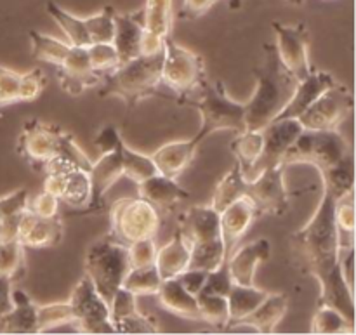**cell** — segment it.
<instances>
[{"instance_id": "61", "label": "cell", "mask_w": 356, "mask_h": 335, "mask_svg": "<svg viewBox=\"0 0 356 335\" xmlns=\"http://www.w3.org/2000/svg\"><path fill=\"white\" fill-rule=\"evenodd\" d=\"M0 238H2V218H0Z\"/></svg>"}, {"instance_id": "52", "label": "cell", "mask_w": 356, "mask_h": 335, "mask_svg": "<svg viewBox=\"0 0 356 335\" xmlns=\"http://www.w3.org/2000/svg\"><path fill=\"white\" fill-rule=\"evenodd\" d=\"M108 306H110L111 323L117 322V320H120V318H124V316L131 315V313L138 311L136 295L124 287H120L115 291V294L111 295V299L108 301Z\"/></svg>"}, {"instance_id": "42", "label": "cell", "mask_w": 356, "mask_h": 335, "mask_svg": "<svg viewBox=\"0 0 356 335\" xmlns=\"http://www.w3.org/2000/svg\"><path fill=\"white\" fill-rule=\"evenodd\" d=\"M228 257L226 254L225 242L221 238L209 240V242L200 243H191V256H190V266L188 268H197V270L211 271L222 264Z\"/></svg>"}, {"instance_id": "15", "label": "cell", "mask_w": 356, "mask_h": 335, "mask_svg": "<svg viewBox=\"0 0 356 335\" xmlns=\"http://www.w3.org/2000/svg\"><path fill=\"white\" fill-rule=\"evenodd\" d=\"M174 0H146L139 10L143 23L141 54L153 56L163 51V44L170 37L174 23Z\"/></svg>"}, {"instance_id": "8", "label": "cell", "mask_w": 356, "mask_h": 335, "mask_svg": "<svg viewBox=\"0 0 356 335\" xmlns=\"http://www.w3.org/2000/svg\"><path fill=\"white\" fill-rule=\"evenodd\" d=\"M110 233L122 243L155 238L160 229V212L141 197H127L110 207Z\"/></svg>"}, {"instance_id": "14", "label": "cell", "mask_w": 356, "mask_h": 335, "mask_svg": "<svg viewBox=\"0 0 356 335\" xmlns=\"http://www.w3.org/2000/svg\"><path fill=\"white\" fill-rule=\"evenodd\" d=\"M261 131H263V152L252 169L247 172V179H252L268 167L282 165L285 152L302 131V125L299 124L298 118H277Z\"/></svg>"}, {"instance_id": "46", "label": "cell", "mask_w": 356, "mask_h": 335, "mask_svg": "<svg viewBox=\"0 0 356 335\" xmlns=\"http://www.w3.org/2000/svg\"><path fill=\"white\" fill-rule=\"evenodd\" d=\"M115 13H117V10H115L113 7L106 6L103 7L99 13L83 17V19H86L90 44H106V42H113Z\"/></svg>"}, {"instance_id": "36", "label": "cell", "mask_w": 356, "mask_h": 335, "mask_svg": "<svg viewBox=\"0 0 356 335\" xmlns=\"http://www.w3.org/2000/svg\"><path fill=\"white\" fill-rule=\"evenodd\" d=\"M261 152H263V131L245 129L238 132L232 142V153L235 155V162L240 165L243 176H247V172L252 169Z\"/></svg>"}, {"instance_id": "18", "label": "cell", "mask_w": 356, "mask_h": 335, "mask_svg": "<svg viewBox=\"0 0 356 335\" xmlns=\"http://www.w3.org/2000/svg\"><path fill=\"white\" fill-rule=\"evenodd\" d=\"M58 80L61 89L70 96H79L101 82V76L90 66L87 47H70L66 58L58 66Z\"/></svg>"}, {"instance_id": "21", "label": "cell", "mask_w": 356, "mask_h": 335, "mask_svg": "<svg viewBox=\"0 0 356 335\" xmlns=\"http://www.w3.org/2000/svg\"><path fill=\"white\" fill-rule=\"evenodd\" d=\"M336 82L337 80L334 79L332 73L323 72V70H313L308 76L296 83L291 99L282 108L277 118H298Z\"/></svg>"}, {"instance_id": "12", "label": "cell", "mask_w": 356, "mask_h": 335, "mask_svg": "<svg viewBox=\"0 0 356 335\" xmlns=\"http://www.w3.org/2000/svg\"><path fill=\"white\" fill-rule=\"evenodd\" d=\"M291 197L284 165L268 167L247 183V198L259 215H284L291 207Z\"/></svg>"}, {"instance_id": "57", "label": "cell", "mask_w": 356, "mask_h": 335, "mask_svg": "<svg viewBox=\"0 0 356 335\" xmlns=\"http://www.w3.org/2000/svg\"><path fill=\"white\" fill-rule=\"evenodd\" d=\"M339 268L344 281L351 291H355V245H343L341 247L339 256Z\"/></svg>"}, {"instance_id": "35", "label": "cell", "mask_w": 356, "mask_h": 335, "mask_svg": "<svg viewBox=\"0 0 356 335\" xmlns=\"http://www.w3.org/2000/svg\"><path fill=\"white\" fill-rule=\"evenodd\" d=\"M117 149H118V155H120L122 172H124V177L131 179L134 184L141 183V181L148 179L149 176L159 172L152 155H146V153H141L138 152V149L131 148V146L124 141V138H122L120 142H118Z\"/></svg>"}, {"instance_id": "22", "label": "cell", "mask_w": 356, "mask_h": 335, "mask_svg": "<svg viewBox=\"0 0 356 335\" xmlns=\"http://www.w3.org/2000/svg\"><path fill=\"white\" fill-rule=\"evenodd\" d=\"M259 218L257 209L247 197L233 202L226 209L219 212V221H221V236L225 242L226 254H232L236 249L240 240L245 236L254 221Z\"/></svg>"}, {"instance_id": "5", "label": "cell", "mask_w": 356, "mask_h": 335, "mask_svg": "<svg viewBox=\"0 0 356 335\" xmlns=\"http://www.w3.org/2000/svg\"><path fill=\"white\" fill-rule=\"evenodd\" d=\"M131 270L127 245L115 238L111 233L101 236L87 249L83 257V271L92 281L96 291L110 301L117 288L122 287L125 275Z\"/></svg>"}, {"instance_id": "17", "label": "cell", "mask_w": 356, "mask_h": 335, "mask_svg": "<svg viewBox=\"0 0 356 335\" xmlns=\"http://www.w3.org/2000/svg\"><path fill=\"white\" fill-rule=\"evenodd\" d=\"M65 222L56 218H38L33 212H23L16 240L24 249H54L63 242Z\"/></svg>"}, {"instance_id": "9", "label": "cell", "mask_w": 356, "mask_h": 335, "mask_svg": "<svg viewBox=\"0 0 356 335\" xmlns=\"http://www.w3.org/2000/svg\"><path fill=\"white\" fill-rule=\"evenodd\" d=\"M72 308V327L82 334H115L110 320V306L83 275L68 299Z\"/></svg>"}, {"instance_id": "56", "label": "cell", "mask_w": 356, "mask_h": 335, "mask_svg": "<svg viewBox=\"0 0 356 335\" xmlns=\"http://www.w3.org/2000/svg\"><path fill=\"white\" fill-rule=\"evenodd\" d=\"M207 273L209 271H205V270L188 268L186 271H183V273L177 277V280H179V284L183 285V287L186 288L190 294L198 295L202 292V288H204L205 280H207Z\"/></svg>"}, {"instance_id": "16", "label": "cell", "mask_w": 356, "mask_h": 335, "mask_svg": "<svg viewBox=\"0 0 356 335\" xmlns=\"http://www.w3.org/2000/svg\"><path fill=\"white\" fill-rule=\"evenodd\" d=\"M44 191L56 195L59 202H65L70 209H75V214L82 215L90 202L89 172L73 169L63 174H45Z\"/></svg>"}, {"instance_id": "10", "label": "cell", "mask_w": 356, "mask_h": 335, "mask_svg": "<svg viewBox=\"0 0 356 335\" xmlns=\"http://www.w3.org/2000/svg\"><path fill=\"white\" fill-rule=\"evenodd\" d=\"M353 108L355 97L350 87L336 82L305 113L299 115L298 120L302 129L330 131V129H339V125L350 117Z\"/></svg>"}, {"instance_id": "43", "label": "cell", "mask_w": 356, "mask_h": 335, "mask_svg": "<svg viewBox=\"0 0 356 335\" xmlns=\"http://www.w3.org/2000/svg\"><path fill=\"white\" fill-rule=\"evenodd\" d=\"M26 271L24 247L17 240H0V277L21 280Z\"/></svg>"}, {"instance_id": "2", "label": "cell", "mask_w": 356, "mask_h": 335, "mask_svg": "<svg viewBox=\"0 0 356 335\" xmlns=\"http://www.w3.org/2000/svg\"><path fill=\"white\" fill-rule=\"evenodd\" d=\"M263 49V65L254 66L256 89L245 103V124L252 131H261L278 117L298 83L278 59L275 44H264Z\"/></svg>"}, {"instance_id": "29", "label": "cell", "mask_w": 356, "mask_h": 335, "mask_svg": "<svg viewBox=\"0 0 356 335\" xmlns=\"http://www.w3.org/2000/svg\"><path fill=\"white\" fill-rule=\"evenodd\" d=\"M0 332L37 334V304L21 288H13V308L0 318Z\"/></svg>"}, {"instance_id": "59", "label": "cell", "mask_w": 356, "mask_h": 335, "mask_svg": "<svg viewBox=\"0 0 356 335\" xmlns=\"http://www.w3.org/2000/svg\"><path fill=\"white\" fill-rule=\"evenodd\" d=\"M13 308V280L0 277V318Z\"/></svg>"}, {"instance_id": "28", "label": "cell", "mask_w": 356, "mask_h": 335, "mask_svg": "<svg viewBox=\"0 0 356 335\" xmlns=\"http://www.w3.org/2000/svg\"><path fill=\"white\" fill-rule=\"evenodd\" d=\"M190 256L191 243L184 238V235L179 229H176L172 238L165 245L156 249L155 266L162 280L177 278L183 271H186L188 266H190Z\"/></svg>"}, {"instance_id": "24", "label": "cell", "mask_w": 356, "mask_h": 335, "mask_svg": "<svg viewBox=\"0 0 356 335\" xmlns=\"http://www.w3.org/2000/svg\"><path fill=\"white\" fill-rule=\"evenodd\" d=\"M200 145L202 141L197 136L190 139H181V141L165 142V145H162L152 153L156 170L163 176L177 179L193 163Z\"/></svg>"}, {"instance_id": "25", "label": "cell", "mask_w": 356, "mask_h": 335, "mask_svg": "<svg viewBox=\"0 0 356 335\" xmlns=\"http://www.w3.org/2000/svg\"><path fill=\"white\" fill-rule=\"evenodd\" d=\"M177 229L183 233L184 238L190 243H200L221 238L219 212L211 204L193 205V207H190L181 214Z\"/></svg>"}, {"instance_id": "1", "label": "cell", "mask_w": 356, "mask_h": 335, "mask_svg": "<svg viewBox=\"0 0 356 335\" xmlns=\"http://www.w3.org/2000/svg\"><path fill=\"white\" fill-rule=\"evenodd\" d=\"M339 197L322 186V198L315 214L301 229L292 235V256L299 270L312 275L320 285L318 306L339 309L355 322V291L348 287L341 275V235L334 219V207Z\"/></svg>"}, {"instance_id": "6", "label": "cell", "mask_w": 356, "mask_h": 335, "mask_svg": "<svg viewBox=\"0 0 356 335\" xmlns=\"http://www.w3.org/2000/svg\"><path fill=\"white\" fill-rule=\"evenodd\" d=\"M351 153H353L351 142L341 134L339 129H330V131L302 129L285 152L282 165L287 169L291 165L309 163L320 172L334 167Z\"/></svg>"}, {"instance_id": "50", "label": "cell", "mask_w": 356, "mask_h": 335, "mask_svg": "<svg viewBox=\"0 0 356 335\" xmlns=\"http://www.w3.org/2000/svg\"><path fill=\"white\" fill-rule=\"evenodd\" d=\"M21 73L0 65V108L19 103Z\"/></svg>"}, {"instance_id": "13", "label": "cell", "mask_w": 356, "mask_h": 335, "mask_svg": "<svg viewBox=\"0 0 356 335\" xmlns=\"http://www.w3.org/2000/svg\"><path fill=\"white\" fill-rule=\"evenodd\" d=\"M63 134H65V129L59 125L44 124L37 118L24 122L19 138H17V153L33 169L42 170V167L49 160L58 155Z\"/></svg>"}, {"instance_id": "23", "label": "cell", "mask_w": 356, "mask_h": 335, "mask_svg": "<svg viewBox=\"0 0 356 335\" xmlns=\"http://www.w3.org/2000/svg\"><path fill=\"white\" fill-rule=\"evenodd\" d=\"M138 186V197L149 202L159 212H170L176 209L181 202L190 198V191L184 190L177 179L156 172L148 179L136 184Z\"/></svg>"}, {"instance_id": "39", "label": "cell", "mask_w": 356, "mask_h": 335, "mask_svg": "<svg viewBox=\"0 0 356 335\" xmlns=\"http://www.w3.org/2000/svg\"><path fill=\"white\" fill-rule=\"evenodd\" d=\"M322 186L329 188L336 197H343L348 191L355 190V156L353 153L341 160L334 167L320 170Z\"/></svg>"}, {"instance_id": "4", "label": "cell", "mask_w": 356, "mask_h": 335, "mask_svg": "<svg viewBox=\"0 0 356 335\" xmlns=\"http://www.w3.org/2000/svg\"><path fill=\"white\" fill-rule=\"evenodd\" d=\"M177 104L195 108L200 115V129L195 136L202 142L214 132L232 131L242 132L247 129L245 124V103L232 99L226 92L222 80H209L205 76L198 89L191 96L183 97Z\"/></svg>"}, {"instance_id": "47", "label": "cell", "mask_w": 356, "mask_h": 335, "mask_svg": "<svg viewBox=\"0 0 356 335\" xmlns=\"http://www.w3.org/2000/svg\"><path fill=\"white\" fill-rule=\"evenodd\" d=\"M115 334H159L160 327L155 316L138 311L111 323Z\"/></svg>"}, {"instance_id": "48", "label": "cell", "mask_w": 356, "mask_h": 335, "mask_svg": "<svg viewBox=\"0 0 356 335\" xmlns=\"http://www.w3.org/2000/svg\"><path fill=\"white\" fill-rule=\"evenodd\" d=\"M87 54H89L90 66H92V70L99 76L106 75V73H110L111 70H115L120 65L117 49H115V45L111 42L87 45Z\"/></svg>"}, {"instance_id": "45", "label": "cell", "mask_w": 356, "mask_h": 335, "mask_svg": "<svg viewBox=\"0 0 356 335\" xmlns=\"http://www.w3.org/2000/svg\"><path fill=\"white\" fill-rule=\"evenodd\" d=\"M72 308L68 301L37 304V334L58 329V327L72 325Z\"/></svg>"}, {"instance_id": "19", "label": "cell", "mask_w": 356, "mask_h": 335, "mask_svg": "<svg viewBox=\"0 0 356 335\" xmlns=\"http://www.w3.org/2000/svg\"><path fill=\"white\" fill-rule=\"evenodd\" d=\"M124 177L118 149L103 152L89 170L90 179V202L82 214H97L104 211V197L117 181Z\"/></svg>"}, {"instance_id": "51", "label": "cell", "mask_w": 356, "mask_h": 335, "mask_svg": "<svg viewBox=\"0 0 356 335\" xmlns=\"http://www.w3.org/2000/svg\"><path fill=\"white\" fill-rule=\"evenodd\" d=\"M156 249H159V247H156L155 238H143L129 243L127 254L131 268H141L155 264Z\"/></svg>"}, {"instance_id": "58", "label": "cell", "mask_w": 356, "mask_h": 335, "mask_svg": "<svg viewBox=\"0 0 356 335\" xmlns=\"http://www.w3.org/2000/svg\"><path fill=\"white\" fill-rule=\"evenodd\" d=\"M218 0H184L179 10L181 19H197L204 16Z\"/></svg>"}, {"instance_id": "54", "label": "cell", "mask_w": 356, "mask_h": 335, "mask_svg": "<svg viewBox=\"0 0 356 335\" xmlns=\"http://www.w3.org/2000/svg\"><path fill=\"white\" fill-rule=\"evenodd\" d=\"M59 198L56 195L47 193V191H42L40 195L33 198L31 202H28V211L33 212L38 218H56L59 214Z\"/></svg>"}, {"instance_id": "33", "label": "cell", "mask_w": 356, "mask_h": 335, "mask_svg": "<svg viewBox=\"0 0 356 335\" xmlns=\"http://www.w3.org/2000/svg\"><path fill=\"white\" fill-rule=\"evenodd\" d=\"M26 188H19L10 193L0 197V218H2V238L0 240H16L17 228L23 212L28 209Z\"/></svg>"}, {"instance_id": "20", "label": "cell", "mask_w": 356, "mask_h": 335, "mask_svg": "<svg viewBox=\"0 0 356 335\" xmlns=\"http://www.w3.org/2000/svg\"><path fill=\"white\" fill-rule=\"evenodd\" d=\"M271 256V243L268 238H257L247 245L235 249L228 257L229 275L233 284L238 285H254L257 268L266 263Z\"/></svg>"}, {"instance_id": "26", "label": "cell", "mask_w": 356, "mask_h": 335, "mask_svg": "<svg viewBox=\"0 0 356 335\" xmlns=\"http://www.w3.org/2000/svg\"><path fill=\"white\" fill-rule=\"evenodd\" d=\"M143 23L141 14L115 13V33L113 42L118 54V61L125 63L141 56L143 42Z\"/></svg>"}, {"instance_id": "3", "label": "cell", "mask_w": 356, "mask_h": 335, "mask_svg": "<svg viewBox=\"0 0 356 335\" xmlns=\"http://www.w3.org/2000/svg\"><path fill=\"white\" fill-rule=\"evenodd\" d=\"M162 63L163 51L153 56L141 54L131 61L120 63L117 68L101 76L97 96L118 97L125 103L129 113L146 97H165L162 92Z\"/></svg>"}, {"instance_id": "62", "label": "cell", "mask_w": 356, "mask_h": 335, "mask_svg": "<svg viewBox=\"0 0 356 335\" xmlns=\"http://www.w3.org/2000/svg\"><path fill=\"white\" fill-rule=\"evenodd\" d=\"M296 2H299V0H296ZM301 2H302V0H301Z\"/></svg>"}, {"instance_id": "44", "label": "cell", "mask_w": 356, "mask_h": 335, "mask_svg": "<svg viewBox=\"0 0 356 335\" xmlns=\"http://www.w3.org/2000/svg\"><path fill=\"white\" fill-rule=\"evenodd\" d=\"M334 219L341 235V245H355V190L336 200Z\"/></svg>"}, {"instance_id": "7", "label": "cell", "mask_w": 356, "mask_h": 335, "mask_svg": "<svg viewBox=\"0 0 356 335\" xmlns=\"http://www.w3.org/2000/svg\"><path fill=\"white\" fill-rule=\"evenodd\" d=\"M205 76L207 73L202 56L177 44L170 37L167 38L163 44L162 87L169 90L170 97L179 103L183 97L191 96Z\"/></svg>"}, {"instance_id": "37", "label": "cell", "mask_w": 356, "mask_h": 335, "mask_svg": "<svg viewBox=\"0 0 356 335\" xmlns=\"http://www.w3.org/2000/svg\"><path fill=\"white\" fill-rule=\"evenodd\" d=\"M198 304V316L200 322L207 323L212 329L226 330L229 323V311H228V301L226 295L219 294H207V292H200L197 295Z\"/></svg>"}, {"instance_id": "27", "label": "cell", "mask_w": 356, "mask_h": 335, "mask_svg": "<svg viewBox=\"0 0 356 335\" xmlns=\"http://www.w3.org/2000/svg\"><path fill=\"white\" fill-rule=\"evenodd\" d=\"M289 309V299L285 294H270L264 297V301L254 309L250 315H247L245 318L240 320L233 329H240V327H247V329H252L259 334H273L277 330V327L280 325V322L284 320V316L287 315Z\"/></svg>"}, {"instance_id": "34", "label": "cell", "mask_w": 356, "mask_h": 335, "mask_svg": "<svg viewBox=\"0 0 356 335\" xmlns=\"http://www.w3.org/2000/svg\"><path fill=\"white\" fill-rule=\"evenodd\" d=\"M247 183H249V179L243 176L242 169H240L238 163L235 162L232 169L222 176V179L219 181L218 186H216L211 205L216 211L221 212L222 209L232 205L233 202L247 197Z\"/></svg>"}, {"instance_id": "11", "label": "cell", "mask_w": 356, "mask_h": 335, "mask_svg": "<svg viewBox=\"0 0 356 335\" xmlns=\"http://www.w3.org/2000/svg\"><path fill=\"white\" fill-rule=\"evenodd\" d=\"M271 28L277 35V42L273 44L284 68L298 82L308 76L315 68L309 59V31L306 23L284 24L275 21Z\"/></svg>"}, {"instance_id": "53", "label": "cell", "mask_w": 356, "mask_h": 335, "mask_svg": "<svg viewBox=\"0 0 356 335\" xmlns=\"http://www.w3.org/2000/svg\"><path fill=\"white\" fill-rule=\"evenodd\" d=\"M233 280L232 275H229V268L228 263L219 264L218 268L211 270L207 273V280H205L204 288L202 292H207V294H219V295H226L232 288Z\"/></svg>"}, {"instance_id": "55", "label": "cell", "mask_w": 356, "mask_h": 335, "mask_svg": "<svg viewBox=\"0 0 356 335\" xmlns=\"http://www.w3.org/2000/svg\"><path fill=\"white\" fill-rule=\"evenodd\" d=\"M120 139H122V132L118 131L117 125L108 124L99 129V132L96 134V139H94V145L97 146V149H99L101 153L113 152V149H117Z\"/></svg>"}, {"instance_id": "30", "label": "cell", "mask_w": 356, "mask_h": 335, "mask_svg": "<svg viewBox=\"0 0 356 335\" xmlns=\"http://www.w3.org/2000/svg\"><path fill=\"white\" fill-rule=\"evenodd\" d=\"M156 297H159L160 306H162L165 311L172 313V315L179 316V318L200 322L197 295L190 294V292L179 284L177 278H167V280H162V285H160L159 292H156Z\"/></svg>"}, {"instance_id": "49", "label": "cell", "mask_w": 356, "mask_h": 335, "mask_svg": "<svg viewBox=\"0 0 356 335\" xmlns=\"http://www.w3.org/2000/svg\"><path fill=\"white\" fill-rule=\"evenodd\" d=\"M47 85V76L42 68H31L30 72L21 73L19 103H31L38 99Z\"/></svg>"}, {"instance_id": "60", "label": "cell", "mask_w": 356, "mask_h": 335, "mask_svg": "<svg viewBox=\"0 0 356 335\" xmlns=\"http://www.w3.org/2000/svg\"><path fill=\"white\" fill-rule=\"evenodd\" d=\"M243 6V0H228V7L232 10H238Z\"/></svg>"}, {"instance_id": "38", "label": "cell", "mask_w": 356, "mask_h": 335, "mask_svg": "<svg viewBox=\"0 0 356 335\" xmlns=\"http://www.w3.org/2000/svg\"><path fill=\"white\" fill-rule=\"evenodd\" d=\"M30 44L31 54H33L35 59H40V61L49 63V65H54L56 68L61 65L63 59L70 52V47H72L68 42L59 40V38L51 37V35L40 33L37 30L30 31Z\"/></svg>"}, {"instance_id": "31", "label": "cell", "mask_w": 356, "mask_h": 335, "mask_svg": "<svg viewBox=\"0 0 356 335\" xmlns=\"http://www.w3.org/2000/svg\"><path fill=\"white\" fill-rule=\"evenodd\" d=\"M266 295L268 292L263 291V288H257L256 285L233 284L229 292L226 294L229 311V323L226 330L233 329L240 320H243L247 315H250V313L264 301Z\"/></svg>"}, {"instance_id": "40", "label": "cell", "mask_w": 356, "mask_h": 335, "mask_svg": "<svg viewBox=\"0 0 356 335\" xmlns=\"http://www.w3.org/2000/svg\"><path fill=\"white\" fill-rule=\"evenodd\" d=\"M312 334H355V322L348 320L339 309L320 304L312 318Z\"/></svg>"}, {"instance_id": "32", "label": "cell", "mask_w": 356, "mask_h": 335, "mask_svg": "<svg viewBox=\"0 0 356 335\" xmlns=\"http://www.w3.org/2000/svg\"><path fill=\"white\" fill-rule=\"evenodd\" d=\"M45 10L49 16L56 21L61 31L65 33L66 42L75 47H87L90 44L89 33H87L86 19L83 17L75 16V14L68 13L65 7L59 6L54 0H47L45 2Z\"/></svg>"}, {"instance_id": "41", "label": "cell", "mask_w": 356, "mask_h": 335, "mask_svg": "<svg viewBox=\"0 0 356 335\" xmlns=\"http://www.w3.org/2000/svg\"><path fill=\"white\" fill-rule=\"evenodd\" d=\"M160 285H162V277L155 264L141 268H131L125 275L122 287L127 288L129 292L138 297V295H156Z\"/></svg>"}]
</instances>
